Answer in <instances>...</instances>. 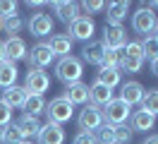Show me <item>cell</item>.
Listing matches in <instances>:
<instances>
[{
	"label": "cell",
	"mask_w": 158,
	"mask_h": 144,
	"mask_svg": "<svg viewBox=\"0 0 158 144\" xmlns=\"http://www.w3.org/2000/svg\"><path fill=\"white\" fill-rule=\"evenodd\" d=\"M17 127H19V132H22V139H29L31 142V137H36L41 130V123H39V118H34V115H22L19 118V123H17Z\"/></svg>",
	"instance_id": "cb8c5ba5"
},
{
	"label": "cell",
	"mask_w": 158,
	"mask_h": 144,
	"mask_svg": "<svg viewBox=\"0 0 158 144\" xmlns=\"http://www.w3.org/2000/svg\"><path fill=\"white\" fill-rule=\"evenodd\" d=\"M2 50H5V60H10V63L24 60L27 53H29V48H27V43H24L22 36H10L5 43H2Z\"/></svg>",
	"instance_id": "30bf717a"
},
{
	"label": "cell",
	"mask_w": 158,
	"mask_h": 144,
	"mask_svg": "<svg viewBox=\"0 0 158 144\" xmlns=\"http://www.w3.org/2000/svg\"><path fill=\"white\" fill-rule=\"evenodd\" d=\"M94 134H96L98 144H115V127L108 123H103L98 127V132H94Z\"/></svg>",
	"instance_id": "f546056e"
},
{
	"label": "cell",
	"mask_w": 158,
	"mask_h": 144,
	"mask_svg": "<svg viewBox=\"0 0 158 144\" xmlns=\"http://www.w3.org/2000/svg\"><path fill=\"white\" fill-rule=\"evenodd\" d=\"M27 5H29V7H34V10H39V7H43L46 2H41V0H29Z\"/></svg>",
	"instance_id": "74e56055"
},
{
	"label": "cell",
	"mask_w": 158,
	"mask_h": 144,
	"mask_svg": "<svg viewBox=\"0 0 158 144\" xmlns=\"http://www.w3.org/2000/svg\"><path fill=\"white\" fill-rule=\"evenodd\" d=\"M132 132H148V130H153V125H156V118L153 115H148L146 111H134L132 113Z\"/></svg>",
	"instance_id": "7402d4cb"
},
{
	"label": "cell",
	"mask_w": 158,
	"mask_h": 144,
	"mask_svg": "<svg viewBox=\"0 0 158 144\" xmlns=\"http://www.w3.org/2000/svg\"><path fill=\"white\" fill-rule=\"evenodd\" d=\"M22 27H24V22H22V17L19 15H15V17H10V19H5V31L10 34V36H15V34H19L22 31Z\"/></svg>",
	"instance_id": "d6a6232c"
},
{
	"label": "cell",
	"mask_w": 158,
	"mask_h": 144,
	"mask_svg": "<svg viewBox=\"0 0 158 144\" xmlns=\"http://www.w3.org/2000/svg\"><path fill=\"white\" fill-rule=\"evenodd\" d=\"M103 53H106V46L101 43V41H86L84 48H81V58H84V63H89V65H98L103 63Z\"/></svg>",
	"instance_id": "5bb4252c"
},
{
	"label": "cell",
	"mask_w": 158,
	"mask_h": 144,
	"mask_svg": "<svg viewBox=\"0 0 158 144\" xmlns=\"http://www.w3.org/2000/svg\"><path fill=\"white\" fill-rule=\"evenodd\" d=\"M72 43H74V41H72L67 34H55V36H50L48 48L55 58H65V55L72 53Z\"/></svg>",
	"instance_id": "2e32d148"
},
{
	"label": "cell",
	"mask_w": 158,
	"mask_h": 144,
	"mask_svg": "<svg viewBox=\"0 0 158 144\" xmlns=\"http://www.w3.org/2000/svg\"><path fill=\"white\" fill-rule=\"evenodd\" d=\"M72 144H98V139H96V134H94V132H79Z\"/></svg>",
	"instance_id": "d590c367"
},
{
	"label": "cell",
	"mask_w": 158,
	"mask_h": 144,
	"mask_svg": "<svg viewBox=\"0 0 158 144\" xmlns=\"http://www.w3.org/2000/svg\"><path fill=\"white\" fill-rule=\"evenodd\" d=\"M50 86V77L43 70H29L27 79H24V89L29 96H43V91H48Z\"/></svg>",
	"instance_id": "52a82bcc"
},
{
	"label": "cell",
	"mask_w": 158,
	"mask_h": 144,
	"mask_svg": "<svg viewBox=\"0 0 158 144\" xmlns=\"http://www.w3.org/2000/svg\"><path fill=\"white\" fill-rule=\"evenodd\" d=\"M2 27H5V19H0V31H2Z\"/></svg>",
	"instance_id": "b9f144b4"
},
{
	"label": "cell",
	"mask_w": 158,
	"mask_h": 144,
	"mask_svg": "<svg viewBox=\"0 0 158 144\" xmlns=\"http://www.w3.org/2000/svg\"><path fill=\"white\" fill-rule=\"evenodd\" d=\"M139 46H141V55H144V60H156V58H158V38L156 36L141 38Z\"/></svg>",
	"instance_id": "83f0119b"
},
{
	"label": "cell",
	"mask_w": 158,
	"mask_h": 144,
	"mask_svg": "<svg viewBox=\"0 0 158 144\" xmlns=\"http://www.w3.org/2000/svg\"><path fill=\"white\" fill-rule=\"evenodd\" d=\"M22 111H27V115L39 118V115L46 111V98H43V96H27V101H24V106H22Z\"/></svg>",
	"instance_id": "484cf974"
},
{
	"label": "cell",
	"mask_w": 158,
	"mask_h": 144,
	"mask_svg": "<svg viewBox=\"0 0 158 144\" xmlns=\"http://www.w3.org/2000/svg\"><path fill=\"white\" fill-rule=\"evenodd\" d=\"M10 123H12V108L0 101V130H2L5 125H10Z\"/></svg>",
	"instance_id": "e575fe53"
},
{
	"label": "cell",
	"mask_w": 158,
	"mask_h": 144,
	"mask_svg": "<svg viewBox=\"0 0 158 144\" xmlns=\"http://www.w3.org/2000/svg\"><path fill=\"white\" fill-rule=\"evenodd\" d=\"M101 43L108 48V50H122L125 43H127V31L122 27L106 24V27H103V38H101Z\"/></svg>",
	"instance_id": "9c48e42d"
},
{
	"label": "cell",
	"mask_w": 158,
	"mask_h": 144,
	"mask_svg": "<svg viewBox=\"0 0 158 144\" xmlns=\"http://www.w3.org/2000/svg\"><path fill=\"white\" fill-rule=\"evenodd\" d=\"M27 89H24V86H10V89H5V91H2V98H0V101H2V103H7L10 106V108H22V106H24V101H27Z\"/></svg>",
	"instance_id": "ffe728a7"
},
{
	"label": "cell",
	"mask_w": 158,
	"mask_h": 144,
	"mask_svg": "<svg viewBox=\"0 0 158 144\" xmlns=\"http://www.w3.org/2000/svg\"><path fill=\"white\" fill-rule=\"evenodd\" d=\"M153 36H156V38H158V29H156V34H153Z\"/></svg>",
	"instance_id": "ee69618b"
},
{
	"label": "cell",
	"mask_w": 158,
	"mask_h": 144,
	"mask_svg": "<svg viewBox=\"0 0 158 144\" xmlns=\"http://www.w3.org/2000/svg\"><path fill=\"white\" fill-rule=\"evenodd\" d=\"M55 60V55L50 53L48 43H36V46L31 48L29 53H27V63H29V70H46Z\"/></svg>",
	"instance_id": "ba28073f"
},
{
	"label": "cell",
	"mask_w": 158,
	"mask_h": 144,
	"mask_svg": "<svg viewBox=\"0 0 158 144\" xmlns=\"http://www.w3.org/2000/svg\"><path fill=\"white\" fill-rule=\"evenodd\" d=\"M19 144H34V142H29V139H24V142H19Z\"/></svg>",
	"instance_id": "7bdbcfd3"
},
{
	"label": "cell",
	"mask_w": 158,
	"mask_h": 144,
	"mask_svg": "<svg viewBox=\"0 0 158 144\" xmlns=\"http://www.w3.org/2000/svg\"><path fill=\"white\" fill-rule=\"evenodd\" d=\"M144 144H158V134H151V137H146V142Z\"/></svg>",
	"instance_id": "f35d334b"
},
{
	"label": "cell",
	"mask_w": 158,
	"mask_h": 144,
	"mask_svg": "<svg viewBox=\"0 0 158 144\" xmlns=\"http://www.w3.org/2000/svg\"><path fill=\"white\" fill-rule=\"evenodd\" d=\"M53 27H55V22H53L50 15H46V12H36V15L29 19V31L39 38L53 34Z\"/></svg>",
	"instance_id": "7c38bea8"
},
{
	"label": "cell",
	"mask_w": 158,
	"mask_h": 144,
	"mask_svg": "<svg viewBox=\"0 0 158 144\" xmlns=\"http://www.w3.org/2000/svg\"><path fill=\"white\" fill-rule=\"evenodd\" d=\"M144 86L139 84V82H125L122 89H120V101H125L127 106H134V103H141V98H144Z\"/></svg>",
	"instance_id": "9a60e30c"
},
{
	"label": "cell",
	"mask_w": 158,
	"mask_h": 144,
	"mask_svg": "<svg viewBox=\"0 0 158 144\" xmlns=\"http://www.w3.org/2000/svg\"><path fill=\"white\" fill-rule=\"evenodd\" d=\"M81 7L86 10V12H101V10H106V2L103 0H84Z\"/></svg>",
	"instance_id": "8d00e7d4"
},
{
	"label": "cell",
	"mask_w": 158,
	"mask_h": 144,
	"mask_svg": "<svg viewBox=\"0 0 158 144\" xmlns=\"http://www.w3.org/2000/svg\"><path fill=\"white\" fill-rule=\"evenodd\" d=\"M132 29L137 31L139 36H153L158 29V15L153 12V10H148L144 2L139 5V10L132 15Z\"/></svg>",
	"instance_id": "7a4b0ae2"
},
{
	"label": "cell",
	"mask_w": 158,
	"mask_h": 144,
	"mask_svg": "<svg viewBox=\"0 0 158 144\" xmlns=\"http://www.w3.org/2000/svg\"><path fill=\"white\" fill-rule=\"evenodd\" d=\"M19 142H24V139H22V132L17 127V123H10L0 130V144H19Z\"/></svg>",
	"instance_id": "4316f807"
},
{
	"label": "cell",
	"mask_w": 158,
	"mask_h": 144,
	"mask_svg": "<svg viewBox=\"0 0 158 144\" xmlns=\"http://www.w3.org/2000/svg\"><path fill=\"white\" fill-rule=\"evenodd\" d=\"M36 137H39V144H65V130H62V125L55 123L41 125Z\"/></svg>",
	"instance_id": "8fae6325"
},
{
	"label": "cell",
	"mask_w": 158,
	"mask_h": 144,
	"mask_svg": "<svg viewBox=\"0 0 158 144\" xmlns=\"http://www.w3.org/2000/svg\"><path fill=\"white\" fill-rule=\"evenodd\" d=\"M17 77H19L17 63H10V60H2V63H0V86H2V89L15 86L17 84Z\"/></svg>",
	"instance_id": "44dd1931"
},
{
	"label": "cell",
	"mask_w": 158,
	"mask_h": 144,
	"mask_svg": "<svg viewBox=\"0 0 158 144\" xmlns=\"http://www.w3.org/2000/svg\"><path fill=\"white\" fill-rule=\"evenodd\" d=\"M81 75H84V65H81V60L74 58V55H65L55 63V77H58L65 86L81 82Z\"/></svg>",
	"instance_id": "6da1fadb"
},
{
	"label": "cell",
	"mask_w": 158,
	"mask_h": 144,
	"mask_svg": "<svg viewBox=\"0 0 158 144\" xmlns=\"http://www.w3.org/2000/svg\"><path fill=\"white\" fill-rule=\"evenodd\" d=\"M127 12H129V2L127 0H120V2H110L108 5V24L113 27H122V22L127 19Z\"/></svg>",
	"instance_id": "ac0fdd59"
},
{
	"label": "cell",
	"mask_w": 158,
	"mask_h": 144,
	"mask_svg": "<svg viewBox=\"0 0 158 144\" xmlns=\"http://www.w3.org/2000/svg\"><path fill=\"white\" fill-rule=\"evenodd\" d=\"M77 123H79V130H81V132H94V130H98L101 125L106 123V120H103V111L94 103L84 106L81 113H79V118H77Z\"/></svg>",
	"instance_id": "8992f818"
},
{
	"label": "cell",
	"mask_w": 158,
	"mask_h": 144,
	"mask_svg": "<svg viewBox=\"0 0 158 144\" xmlns=\"http://www.w3.org/2000/svg\"><path fill=\"white\" fill-rule=\"evenodd\" d=\"M43 113L48 115V123L62 125V123H67V120H72L74 106L69 103V101H65L62 96H58V98H53L50 103H46V111H43Z\"/></svg>",
	"instance_id": "277c9868"
},
{
	"label": "cell",
	"mask_w": 158,
	"mask_h": 144,
	"mask_svg": "<svg viewBox=\"0 0 158 144\" xmlns=\"http://www.w3.org/2000/svg\"><path fill=\"white\" fill-rule=\"evenodd\" d=\"M151 72L158 75V58H156V60H151Z\"/></svg>",
	"instance_id": "ab89813d"
},
{
	"label": "cell",
	"mask_w": 158,
	"mask_h": 144,
	"mask_svg": "<svg viewBox=\"0 0 158 144\" xmlns=\"http://www.w3.org/2000/svg\"><path fill=\"white\" fill-rule=\"evenodd\" d=\"M132 127H127V125H118L115 127V144H129L132 142Z\"/></svg>",
	"instance_id": "4dcf8cb0"
},
{
	"label": "cell",
	"mask_w": 158,
	"mask_h": 144,
	"mask_svg": "<svg viewBox=\"0 0 158 144\" xmlns=\"http://www.w3.org/2000/svg\"><path fill=\"white\" fill-rule=\"evenodd\" d=\"M118 65H120V50H108V48H106L101 67H118Z\"/></svg>",
	"instance_id": "836d02e7"
},
{
	"label": "cell",
	"mask_w": 158,
	"mask_h": 144,
	"mask_svg": "<svg viewBox=\"0 0 158 144\" xmlns=\"http://www.w3.org/2000/svg\"><path fill=\"white\" fill-rule=\"evenodd\" d=\"M69 27V34L67 36L72 38V41H91L94 38V34H96V22H94V17L91 15H79L72 24H67Z\"/></svg>",
	"instance_id": "5b68a950"
},
{
	"label": "cell",
	"mask_w": 158,
	"mask_h": 144,
	"mask_svg": "<svg viewBox=\"0 0 158 144\" xmlns=\"http://www.w3.org/2000/svg\"><path fill=\"white\" fill-rule=\"evenodd\" d=\"M65 101H69L72 106H84L89 101V84L84 82H77V84H69L65 86V94H62Z\"/></svg>",
	"instance_id": "4fadbf2b"
},
{
	"label": "cell",
	"mask_w": 158,
	"mask_h": 144,
	"mask_svg": "<svg viewBox=\"0 0 158 144\" xmlns=\"http://www.w3.org/2000/svg\"><path fill=\"white\" fill-rule=\"evenodd\" d=\"M53 10L65 24H72L74 19L79 17V5L72 2V0H60V2H53Z\"/></svg>",
	"instance_id": "e0dca14e"
},
{
	"label": "cell",
	"mask_w": 158,
	"mask_h": 144,
	"mask_svg": "<svg viewBox=\"0 0 158 144\" xmlns=\"http://www.w3.org/2000/svg\"><path fill=\"white\" fill-rule=\"evenodd\" d=\"M132 118V106H127L120 98H113L108 106H103V120L113 127L118 125H127V120Z\"/></svg>",
	"instance_id": "3957f363"
},
{
	"label": "cell",
	"mask_w": 158,
	"mask_h": 144,
	"mask_svg": "<svg viewBox=\"0 0 158 144\" xmlns=\"http://www.w3.org/2000/svg\"><path fill=\"white\" fill-rule=\"evenodd\" d=\"M120 79H122V72L118 67H98V72H96V82L108 86V89H115L120 84Z\"/></svg>",
	"instance_id": "603a6c76"
},
{
	"label": "cell",
	"mask_w": 158,
	"mask_h": 144,
	"mask_svg": "<svg viewBox=\"0 0 158 144\" xmlns=\"http://www.w3.org/2000/svg\"><path fill=\"white\" fill-rule=\"evenodd\" d=\"M17 15V2L15 0H0V19H10Z\"/></svg>",
	"instance_id": "1f68e13d"
},
{
	"label": "cell",
	"mask_w": 158,
	"mask_h": 144,
	"mask_svg": "<svg viewBox=\"0 0 158 144\" xmlns=\"http://www.w3.org/2000/svg\"><path fill=\"white\" fill-rule=\"evenodd\" d=\"M89 98H91V103L94 106H108L115 96H113V89H108V86H103L98 84V82H94V84L89 86Z\"/></svg>",
	"instance_id": "d6986e66"
},
{
	"label": "cell",
	"mask_w": 158,
	"mask_h": 144,
	"mask_svg": "<svg viewBox=\"0 0 158 144\" xmlns=\"http://www.w3.org/2000/svg\"><path fill=\"white\" fill-rule=\"evenodd\" d=\"M5 60V50H2V43H0V63Z\"/></svg>",
	"instance_id": "60d3db41"
},
{
	"label": "cell",
	"mask_w": 158,
	"mask_h": 144,
	"mask_svg": "<svg viewBox=\"0 0 158 144\" xmlns=\"http://www.w3.org/2000/svg\"><path fill=\"white\" fill-rule=\"evenodd\" d=\"M141 111H146V113L153 115V118L158 115V89H151V91L144 94V98H141Z\"/></svg>",
	"instance_id": "f1b7e54d"
},
{
	"label": "cell",
	"mask_w": 158,
	"mask_h": 144,
	"mask_svg": "<svg viewBox=\"0 0 158 144\" xmlns=\"http://www.w3.org/2000/svg\"><path fill=\"white\" fill-rule=\"evenodd\" d=\"M141 67H144V58L125 55V53H120V65H118L120 72H127V75H132V72H139Z\"/></svg>",
	"instance_id": "d4e9b609"
}]
</instances>
